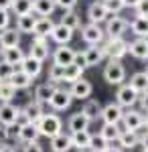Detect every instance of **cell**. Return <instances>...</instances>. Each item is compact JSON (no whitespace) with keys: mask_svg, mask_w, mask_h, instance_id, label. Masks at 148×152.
Segmentation results:
<instances>
[{"mask_svg":"<svg viewBox=\"0 0 148 152\" xmlns=\"http://www.w3.org/2000/svg\"><path fill=\"white\" fill-rule=\"evenodd\" d=\"M37 130H39L41 136L53 138L59 132H63V122H61V118L57 114H43L41 120L37 122Z\"/></svg>","mask_w":148,"mask_h":152,"instance_id":"1","label":"cell"},{"mask_svg":"<svg viewBox=\"0 0 148 152\" xmlns=\"http://www.w3.org/2000/svg\"><path fill=\"white\" fill-rule=\"evenodd\" d=\"M106 55L114 61H122L128 55V43L124 41V37H108V41L102 45Z\"/></svg>","mask_w":148,"mask_h":152,"instance_id":"2","label":"cell"},{"mask_svg":"<svg viewBox=\"0 0 148 152\" xmlns=\"http://www.w3.org/2000/svg\"><path fill=\"white\" fill-rule=\"evenodd\" d=\"M103 79L110 85H122V81L126 79V67L122 65V61L110 59V63L103 69Z\"/></svg>","mask_w":148,"mask_h":152,"instance_id":"3","label":"cell"},{"mask_svg":"<svg viewBox=\"0 0 148 152\" xmlns=\"http://www.w3.org/2000/svg\"><path fill=\"white\" fill-rule=\"evenodd\" d=\"M81 39H83L87 45H102L103 39H106V33L102 31L100 24L87 23L85 26H81Z\"/></svg>","mask_w":148,"mask_h":152,"instance_id":"4","label":"cell"},{"mask_svg":"<svg viewBox=\"0 0 148 152\" xmlns=\"http://www.w3.org/2000/svg\"><path fill=\"white\" fill-rule=\"evenodd\" d=\"M116 104L120 107H132L138 104V94L130 85H120L116 91Z\"/></svg>","mask_w":148,"mask_h":152,"instance_id":"5","label":"cell"},{"mask_svg":"<svg viewBox=\"0 0 148 152\" xmlns=\"http://www.w3.org/2000/svg\"><path fill=\"white\" fill-rule=\"evenodd\" d=\"M126 28H128V20L122 18V16H108V20H106V37H122L126 33Z\"/></svg>","mask_w":148,"mask_h":152,"instance_id":"6","label":"cell"},{"mask_svg":"<svg viewBox=\"0 0 148 152\" xmlns=\"http://www.w3.org/2000/svg\"><path fill=\"white\" fill-rule=\"evenodd\" d=\"M91 91H93V85H91V81H87V79L79 77V79L71 81L69 94H71L73 99H87V97L91 95Z\"/></svg>","mask_w":148,"mask_h":152,"instance_id":"7","label":"cell"},{"mask_svg":"<svg viewBox=\"0 0 148 152\" xmlns=\"http://www.w3.org/2000/svg\"><path fill=\"white\" fill-rule=\"evenodd\" d=\"M71 102H73V97H71V94H69V89H55V94H53V97L49 99V105L55 110V112H65L69 105H71Z\"/></svg>","mask_w":148,"mask_h":152,"instance_id":"8","label":"cell"},{"mask_svg":"<svg viewBox=\"0 0 148 152\" xmlns=\"http://www.w3.org/2000/svg\"><path fill=\"white\" fill-rule=\"evenodd\" d=\"M122 122H124V126L128 130H134V132H136L138 128L144 126V114H142L140 110H130V107H128V112L122 114Z\"/></svg>","mask_w":148,"mask_h":152,"instance_id":"9","label":"cell"},{"mask_svg":"<svg viewBox=\"0 0 148 152\" xmlns=\"http://www.w3.org/2000/svg\"><path fill=\"white\" fill-rule=\"evenodd\" d=\"M73 59H75V49L67 47V45H59V47L55 49V53H53V63H55V65H61V67L71 65Z\"/></svg>","mask_w":148,"mask_h":152,"instance_id":"10","label":"cell"},{"mask_svg":"<svg viewBox=\"0 0 148 152\" xmlns=\"http://www.w3.org/2000/svg\"><path fill=\"white\" fill-rule=\"evenodd\" d=\"M106 57V51L102 45H89V47L83 51V61H85V67H93L97 63H102Z\"/></svg>","mask_w":148,"mask_h":152,"instance_id":"11","label":"cell"},{"mask_svg":"<svg viewBox=\"0 0 148 152\" xmlns=\"http://www.w3.org/2000/svg\"><path fill=\"white\" fill-rule=\"evenodd\" d=\"M21 45V33L16 28H2L0 31V47L2 49H10V47H18Z\"/></svg>","mask_w":148,"mask_h":152,"instance_id":"12","label":"cell"},{"mask_svg":"<svg viewBox=\"0 0 148 152\" xmlns=\"http://www.w3.org/2000/svg\"><path fill=\"white\" fill-rule=\"evenodd\" d=\"M108 16H110V14H108L106 6H103L100 0H95L93 4H89V8H87V18H89V23H93V24L106 23Z\"/></svg>","mask_w":148,"mask_h":152,"instance_id":"13","label":"cell"},{"mask_svg":"<svg viewBox=\"0 0 148 152\" xmlns=\"http://www.w3.org/2000/svg\"><path fill=\"white\" fill-rule=\"evenodd\" d=\"M122 114H124V110L120 107L118 104H108L106 107H102V114L100 118L103 120V124H116V122H120L122 120Z\"/></svg>","mask_w":148,"mask_h":152,"instance_id":"14","label":"cell"},{"mask_svg":"<svg viewBox=\"0 0 148 152\" xmlns=\"http://www.w3.org/2000/svg\"><path fill=\"white\" fill-rule=\"evenodd\" d=\"M29 55L34 57V59H39V61H45V59L49 57V43H47L45 37H34Z\"/></svg>","mask_w":148,"mask_h":152,"instance_id":"15","label":"cell"},{"mask_svg":"<svg viewBox=\"0 0 148 152\" xmlns=\"http://www.w3.org/2000/svg\"><path fill=\"white\" fill-rule=\"evenodd\" d=\"M18 67H21V69H23L29 77H33V79H34V77H39V75H41V71H43V61L31 57V55H26Z\"/></svg>","mask_w":148,"mask_h":152,"instance_id":"16","label":"cell"},{"mask_svg":"<svg viewBox=\"0 0 148 152\" xmlns=\"http://www.w3.org/2000/svg\"><path fill=\"white\" fill-rule=\"evenodd\" d=\"M128 53H130L134 59L146 61L148 59V41L146 39H136V41L128 43Z\"/></svg>","mask_w":148,"mask_h":152,"instance_id":"17","label":"cell"},{"mask_svg":"<svg viewBox=\"0 0 148 152\" xmlns=\"http://www.w3.org/2000/svg\"><path fill=\"white\" fill-rule=\"evenodd\" d=\"M8 83H10L14 89H26V87L33 83V77H29L21 67H14L12 75L8 77Z\"/></svg>","mask_w":148,"mask_h":152,"instance_id":"18","label":"cell"},{"mask_svg":"<svg viewBox=\"0 0 148 152\" xmlns=\"http://www.w3.org/2000/svg\"><path fill=\"white\" fill-rule=\"evenodd\" d=\"M24 57H26V55H24V51L21 47L2 49V61H4V63H8V65H12V67H18V65L23 63Z\"/></svg>","mask_w":148,"mask_h":152,"instance_id":"19","label":"cell"},{"mask_svg":"<svg viewBox=\"0 0 148 152\" xmlns=\"http://www.w3.org/2000/svg\"><path fill=\"white\" fill-rule=\"evenodd\" d=\"M49 37H51L57 45H67L69 41L73 39V31H71V28H67L65 24L59 23V24H55V26H53V31H51V35H49Z\"/></svg>","mask_w":148,"mask_h":152,"instance_id":"20","label":"cell"},{"mask_svg":"<svg viewBox=\"0 0 148 152\" xmlns=\"http://www.w3.org/2000/svg\"><path fill=\"white\" fill-rule=\"evenodd\" d=\"M39 130H37V124L33 122H29V124H24V126H18V140L23 142V144H29V142H37L39 140Z\"/></svg>","mask_w":148,"mask_h":152,"instance_id":"21","label":"cell"},{"mask_svg":"<svg viewBox=\"0 0 148 152\" xmlns=\"http://www.w3.org/2000/svg\"><path fill=\"white\" fill-rule=\"evenodd\" d=\"M55 89H57L55 83H51V81L41 83V85L34 89V102H39V104H49V99L53 97Z\"/></svg>","mask_w":148,"mask_h":152,"instance_id":"22","label":"cell"},{"mask_svg":"<svg viewBox=\"0 0 148 152\" xmlns=\"http://www.w3.org/2000/svg\"><path fill=\"white\" fill-rule=\"evenodd\" d=\"M71 148H73L71 146V134L59 132L57 136L51 138V150L53 152H69Z\"/></svg>","mask_w":148,"mask_h":152,"instance_id":"23","label":"cell"},{"mask_svg":"<svg viewBox=\"0 0 148 152\" xmlns=\"http://www.w3.org/2000/svg\"><path fill=\"white\" fill-rule=\"evenodd\" d=\"M53 26H55V23L51 20V16H39L34 26H33V35L34 37H45L47 39V37L51 35Z\"/></svg>","mask_w":148,"mask_h":152,"instance_id":"24","label":"cell"},{"mask_svg":"<svg viewBox=\"0 0 148 152\" xmlns=\"http://www.w3.org/2000/svg\"><path fill=\"white\" fill-rule=\"evenodd\" d=\"M16 114H18V107L12 105L10 102L0 104V124H4V126H12V124L16 122Z\"/></svg>","mask_w":148,"mask_h":152,"instance_id":"25","label":"cell"},{"mask_svg":"<svg viewBox=\"0 0 148 152\" xmlns=\"http://www.w3.org/2000/svg\"><path fill=\"white\" fill-rule=\"evenodd\" d=\"M118 144H120V148L122 150H132L134 146H138L140 144V138H138V134L134 132V130H126V132H122L120 136H118Z\"/></svg>","mask_w":148,"mask_h":152,"instance_id":"26","label":"cell"},{"mask_svg":"<svg viewBox=\"0 0 148 152\" xmlns=\"http://www.w3.org/2000/svg\"><path fill=\"white\" fill-rule=\"evenodd\" d=\"M39 16H34V12H26V14H21L16 18V31L18 33H31L33 35V26L37 23Z\"/></svg>","mask_w":148,"mask_h":152,"instance_id":"27","label":"cell"},{"mask_svg":"<svg viewBox=\"0 0 148 152\" xmlns=\"http://www.w3.org/2000/svg\"><path fill=\"white\" fill-rule=\"evenodd\" d=\"M128 85H130L138 95L144 94V91H148V75L144 71H138V73H134V75L130 77V83H128Z\"/></svg>","mask_w":148,"mask_h":152,"instance_id":"28","label":"cell"},{"mask_svg":"<svg viewBox=\"0 0 148 152\" xmlns=\"http://www.w3.org/2000/svg\"><path fill=\"white\" fill-rule=\"evenodd\" d=\"M89 120H87V116H85V114H83V112H75V114H73V116L69 118V130H71V132H79V130H87L89 128Z\"/></svg>","mask_w":148,"mask_h":152,"instance_id":"29","label":"cell"},{"mask_svg":"<svg viewBox=\"0 0 148 152\" xmlns=\"http://www.w3.org/2000/svg\"><path fill=\"white\" fill-rule=\"evenodd\" d=\"M55 8V0H33V12L39 16H51Z\"/></svg>","mask_w":148,"mask_h":152,"instance_id":"30","label":"cell"},{"mask_svg":"<svg viewBox=\"0 0 148 152\" xmlns=\"http://www.w3.org/2000/svg\"><path fill=\"white\" fill-rule=\"evenodd\" d=\"M81 112L87 116L89 122H93V120H97L100 114H102V104H100L97 99H85V104H83V107H81Z\"/></svg>","mask_w":148,"mask_h":152,"instance_id":"31","label":"cell"},{"mask_svg":"<svg viewBox=\"0 0 148 152\" xmlns=\"http://www.w3.org/2000/svg\"><path fill=\"white\" fill-rule=\"evenodd\" d=\"M91 134L87 130H79V132H71V146L73 148H89Z\"/></svg>","mask_w":148,"mask_h":152,"instance_id":"32","label":"cell"},{"mask_svg":"<svg viewBox=\"0 0 148 152\" xmlns=\"http://www.w3.org/2000/svg\"><path fill=\"white\" fill-rule=\"evenodd\" d=\"M132 33L136 35V39H144L148 37V16H136L132 23H130Z\"/></svg>","mask_w":148,"mask_h":152,"instance_id":"33","label":"cell"},{"mask_svg":"<svg viewBox=\"0 0 148 152\" xmlns=\"http://www.w3.org/2000/svg\"><path fill=\"white\" fill-rule=\"evenodd\" d=\"M23 110H24V114L29 116V120H31L33 124H37V122L41 120V116L45 114V112H43V104H39V102H29Z\"/></svg>","mask_w":148,"mask_h":152,"instance_id":"34","label":"cell"},{"mask_svg":"<svg viewBox=\"0 0 148 152\" xmlns=\"http://www.w3.org/2000/svg\"><path fill=\"white\" fill-rule=\"evenodd\" d=\"M79 77H83V67L75 65V63L63 67V81L71 83V81H75V79H79Z\"/></svg>","mask_w":148,"mask_h":152,"instance_id":"35","label":"cell"},{"mask_svg":"<svg viewBox=\"0 0 148 152\" xmlns=\"http://www.w3.org/2000/svg\"><path fill=\"white\" fill-rule=\"evenodd\" d=\"M61 24H65L67 28H71V31H77V28H81V18H79V14H77V12L65 10L63 18H61Z\"/></svg>","mask_w":148,"mask_h":152,"instance_id":"36","label":"cell"},{"mask_svg":"<svg viewBox=\"0 0 148 152\" xmlns=\"http://www.w3.org/2000/svg\"><path fill=\"white\" fill-rule=\"evenodd\" d=\"M16 16L26 14V12H33V0H12V8Z\"/></svg>","mask_w":148,"mask_h":152,"instance_id":"37","label":"cell"},{"mask_svg":"<svg viewBox=\"0 0 148 152\" xmlns=\"http://www.w3.org/2000/svg\"><path fill=\"white\" fill-rule=\"evenodd\" d=\"M100 136H102L106 142H116L118 136H120V132L116 128V124H103V128L100 130Z\"/></svg>","mask_w":148,"mask_h":152,"instance_id":"38","label":"cell"},{"mask_svg":"<svg viewBox=\"0 0 148 152\" xmlns=\"http://www.w3.org/2000/svg\"><path fill=\"white\" fill-rule=\"evenodd\" d=\"M14 94H16V89H14L8 81H2V83H0V104L10 102L12 97H14Z\"/></svg>","mask_w":148,"mask_h":152,"instance_id":"39","label":"cell"},{"mask_svg":"<svg viewBox=\"0 0 148 152\" xmlns=\"http://www.w3.org/2000/svg\"><path fill=\"white\" fill-rule=\"evenodd\" d=\"M102 4L106 6L108 14H118V12H122L126 8L122 0H102Z\"/></svg>","mask_w":148,"mask_h":152,"instance_id":"40","label":"cell"},{"mask_svg":"<svg viewBox=\"0 0 148 152\" xmlns=\"http://www.w3.org/2000/svg\"><path fill=\"white\" fill-rule=\"evenodd\" d=\"M47 81H51V83H55V85H59V83L63 81V67L61 65H51V69H49V79Z\"/></svg>","mask_w":148,"mask_h":152,"instance_id":"41","label":"cell"},{"mask_svg":"<svg viewBox=\"0 0 148 152\" xmlns=\"http://www.w3.org/2000/svg\"><path fill=\"white\" fill-rule=\"evenodd\" d=\"M106 146H108V142L103 140L102 136H100V134H91V140H89V148L93 152H102L103 148H106Z\"/></svg>","mask_w":148,"mask_h":152,"instance_id":"42","label":"cell"},{"mask_svg":"<svg viewBox=\"0 0 148 152\" xmlns=\"http://www.w3.org/2000/svg\"><path fill=\"white\" fill-rule=\"evenodd\" d=\"M12 71H14L12 65L4 63V61H0V81H8V77L12 75Z\"/></svg>","mask_w":148,"mask_h":152,"instance_id":"43","label":"cell"},{"mask_svg":"<svg viewBox=\"0 0 148 152\" xmlns=\"http://www.w3.org/2000/svg\"><path fill=\"white\" fill-rule=\"evenodd\" d=\"M136 16H148V0H140L136 6H134Z\"/></svg>","mask_w":148,"mask_h":152,"instance_id":"44","label":"cell"},{"mask_svg":"<svg viewBox=\"0 0 148 152\" xmlns=\"http://www.w3.org/2000/svg\"><path fill=\"white\" fill-rule=\"evenodd\" d=\"M55 6L63 8V10H73L77 6V0H55Z\"/></svg>","mask_w":148,"mask_h":152,"instance_id":"45","label":"cell"},{"mask_svg":"<svg viewBox=\"0 0 148 152\" xmlns=\"http://www.w3.org/2000/svg\"><path fill=\"white\" fill-rule=\"evenodd\" d=\"M29 122H31V120H29L26 114H24V110L18 107V114H16V122H14V124H16V126H24V124H29Z\"/></svg>","mask_w":148,"mask_h":152,"instance_id":"46","label":"cell"},{"mask_svg":"<svg viewBox=\"0 0 148 152\" xmlns=\"http://www.w3.org/2000/svg\"><path fill=\"white\" fill-rule=\"evenodd\" d=\"M10 24V16H8V10H0V31L6 28Z\"/></svg>","mask_w":148,"mask_h":152,"instance_id":"47","label":"cell"},{"mask_svg":"<svg viewBox=\"0 0 148 152\" xmlns=\"http://www.w3.org/2000/svg\"><path fill=\"white\" fill-rule=\"evenodd\" d=\"M138 102H140V110L148 114V91H144V94L138 95Z\"/></svg>","mask_w":148,"mask_h":152,"instance_id":"48","label":"cell"},{"mask_svg":"<svg viewBox=\"0 0 148 152\" xmlns=\"http://www.w3.org/2000/svg\"><path fill=\"white\" fill-rule=\"evenodd\" d=\"M24 152H43V146H41L39 142H29V144L24 146Z\"/></svg>","mask_w":148,"mask_h":152,"instance_id":"49","label":"cell"},{"mask_svg":"<svg viewBox=\"0 0 148 152\" xmlns=\"http://www.w3.org/2000/svg\"><path fill=\"white\" fill-rule=\"evenodd\" d=\"M8 140V126H4V124H0V144L2 142Z\"/></svg>","mask_w":148,"mask_h":152,"instance_id":"50","label":"cell"},{"mask_svg":"<svg viewBox=\"0 0 148 152\" xmlns=\"http://www.w3.org/2000/svg\"><path fill=\"white\" fill-rule=\"evenodd\" d=\"M12 8V0H0V10H10Z\"/></svg>","mask_w":148,"mask_h":152,"instance_id":"51","label":"cell"},{"mask_svg":"<svg viewBox=\"0 0 148 152\" xmlns=\"http://www.w3.org/2000/svg\"><path fill=\"white\" fill-rule=\"evenodd\" d=\"M140 146H142V150H148V132L140 138Z\"/></svg>","mask_w":148,"mask_h":152,"instance_id":"52","label":"cell"},{"mask_svg":"<svg viewBox=\"0 0 148 152\" xmlns=\"http://www.w3.org/2000/svg\"><path fill=\"white\" fill-rule=\"evenodd\" d=\"M0 152H16V150H14L12 146H8V144H4V142H2V144H0Z\"/></svg>","mask_w":148,"mask_h":152,"instance_id":"53","label":"cell"},{"mask_svg":"<svg viewBox=\"0 0 148 152\" xmlns=\"http://www.w3.org/2000/svg\"><path fill=\"white\" fill-rule=\"evenodd\" d=\"M102 152H122V148L120 146H106Z\"/></svg>","mask_w":148,"mask_h":152,"instance_id":"54","label":"cell"},{"mask_svg":"<svg viewBox=\"0 0 148 152\" xmlns=\"http://www.w3.org/2000/svg\"><path fill=\"white\" fill-rule=\"evenodd\" d=\"M122 2H124V6H130V8H134V6H136L140 0H122Z\"/></svg>","mask_w":148,"mask_h":152,"instance_id":"55","label":"cell"},{"mask_svg":"<svg viewBox=\"0 0 148 152\" xmlns=\"http://www.w3.org/2000/svg\"><path fill=\"white\" fill-rule=\"evenodd\" d=\"M144 128L148 130V114H146V116H144Z\"/></svg>","mask_w":148,"mask_h":152,"instance_id":"56","label":"cell"},{"mask_svg":"<svg viewBox=\"0 0 148 152\" xmlns=\"http://www.w3.org/2000/svg\"><path fill=\"white\" fill-rule=\"evenodd\" d=\"M144 73H146V75H148V65H146V69H144Z\"/></svg>","mask_w":148,"mask_h":152,"instance_id":"57","label":"cell"},{"mask_svg":"<svg viewBox=\"0 0 148 152\" xmlns=\"http://www.w3.org/2000/svg\"><path fill=\"white\" fill-rule=\"evenodd\" d=\"M144 39H146V41H148V37H144Z\"/></svg>","mask_w":148,"mask_h":152,"instance_id":"58","label":"cell"},{"mask_svg":"<svg viewBox=\"0 0 148 152\" xmlns=\"http://www.w3.org/2000/svg\"><path fill=\"white\" fill-rule=\"evenodd\" d=\"M142 152H148V150H142Z\"/></svg>","mask_w":148,"mask_h":152,"instance_id":"59","label":"cell"},{"mask_svg":"<svg viewBox=\"0 0 148 152\" xmlns=\"http://www.w3.org/2000/svg\"><path fill=\"white\" fill-rule=\"evenodd\" d=\"M100 2H102V0H100Z\"/></svg>","mask_w":148,"mask_h":152,"instance_id":"60","label":"cell"},{"mask_svg":"<svg viewBox=\"0 0 148 152\" xmlns=\"http://www.w3.org/2000/svg\"><path fill=\"white\" fill-rule=\"evenodd\" d=\"M0 83H2V81H0Z\"/></svg>","mask_w":148,"mask_h":152,"instance_id":"61","label":"cell"}]
</instances>
